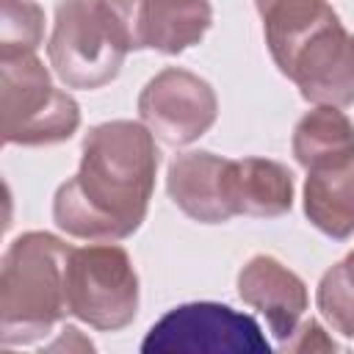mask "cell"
<instances>
[{"mask_svg":"<svg viewBox=\"0 0 354 354\" xmlns=\"http://www.w3.org/2000/svg\"><path fill=\"white\" fill-rule=\"evenodd\" d=\"M158 149L147 124L116 119L91 127L80 169L53 199L55 224L86 241H122L133 235L149 207Z\"/></svg>","mask_w":354,"mask_h":354,"instance_id":"obj_1","label":"cell"},{"mask_svg":"<svg viewBox=\"0 0 354 354\" xmlns=\"http://www.w3.org/2000/svg\"><path fill=\"white\" fill-rule=\"evenodd\" d=\"M279 72L315 105L354 102V33L326 0H254Z\"/></svg>","mask_w":354,"mask_h":354,"instance_id":"obj_2","label":"cell"},{"mask_svg":"<svg viewBox=\"0 0 354 354\" xmlns=\"http://www.w3.org/2000/svg\"><path fill=\"white\" fill-rule=\"evenodd\" d=\"M69 249L50 232H25L8 246L0 271L3 346L36 343L69 313L64 288Z\"/></svg>","mask_w":354,"mask_h":354,"instance_id":"obj_3","label":"cell"},{"mask_svg":"<svg viewBox=\"0 0 354 354\" xmlns=\"http://www.w3.org/2000/svg\"><path fill=\"white\" fill-rule=\"evenodd\" d=\"M0 116L3 141L22 147L58 144L80 124L77 102L53 86L33 53L0 58Z\"/></svg>","mask_w":354,"mask_h":354,"instance_id":"obj_4","label":"cell"},{"mask_svg":"<svg viewBox=\"0 0 354 354\" xmlns=\"http://www.w3.org/2000/svg\"><path fill=\"white\" fill-rule=\"evenodd\" d=\"M66 310L83 324L116 332L124 329L138 310V277L130 254L108 241L94 246H72L64 271Z\"/></svg>","mask_w":354,"mask_h":354,"instance_id":"obj_5","label":"cell"},{"mask_svg":"<svg viewBox=\"0 0 354 354\" xmlns=\"http://www.w3.org/2000/svg\"><path fill=\"white\" fill-rule=\"evenodd\" d=\"M47 55L66 86L100 88L119 75L127 44L102 0H61Z\"/></svg>","mask_w":354,"mask_h":354,"instance_id":"obj_6","label":"cell"},{"mask_svg":"<svg viewBox=\"0 0 354 354\" xmlns=\"http://www.w3.org/2000/svg\"><path fill=\"white\" fill-rule=\"evenodd\" d=\"M141 351L268 354L271 346L252 315L216 301H191L169 310L158 324H152L141 343Z\"/></svg>","mask_w":354,"mask_h":354,"instance_id":"obj_7","label":"cell"},{"mask_svg":"<svg viewBox=\"0 0 354 354\" xmlns=\"http://www.w3.org/2000/svg\"><path fill=\"white\" fill-rule=\"evenodd\" d=\"M138 113L152 136L171 147H183L210 130L218 102L207 80L188 69L166 66L144 86Z\"/></svg>","mask_w":354,"mask_h":354,"instance_id":"obj_8","label":"cell"},{"mask_svg":"<svg viewBox=\"0 0 354 354\" xmlns=\"http://www.w3.org/2000/svg\"><path fill=\"white\" fill-rule=\"evenodd\" d=\"M166 188L174 205L194 221H230L232 216H243V158L183 152L169 163Z\"/></svg>","mask_w":354,"mask_h":354,"instance_id":"obj_9","label":"cell"},{"mask_svg":"<svg viewBox=\"0 0 354 354\" xmlns=\"http://www.w3.org/2000/svg\"><path fill=\"white\" fill-rule=\"evenodd\" d=\"M127 50L183 53L213 22L207 0H102Z\"/></svg>","mask_w":354,"mask_h":354,"instance_id":"obj_10","label":"cell"},{"mask_svg":"<svg viewBox=\"0 0 354 354\" xmlns=\"http://www.w3.org/2000/svg\"><path fill=\"white\" fill-rule=\"evenodd\" d=\"M238 296L266 315L279 343H288L307 310L304 282L271 254H254L238 274Z\"/></svg>","mask_w":354,"mask_h":354,"instance_id":"obj_11","label":"cell"},{"mask_svg":"<svg viewBox=\"0 0 354 354\" xmlns=\"http://www.w3.org/2000/svg\"><path fill=\"white\" fill-rule=\"evenodd\" d=\"M293 155L307 171L340 166L354 158V124L337 105H318L293 130Z\"/></svg>","mask_w":354,"mask_h":354,"instance_id":"obj_12","label":"cell"},{"mask_svg":"<svg viewBox=\"0 0 354 354\" xmlns=\"http://www.w3.org/2000/svg\"><path fill=\"white\" fill-rule=\"evenodd\" d=\"M304 185V213L329 238H348L354 232V158L321 169L307 171Z\"/></svg>","mask_w":354,"mask_h":354,"instance_id":"obj_13","label":"cell"},{"mask_svg":"<svg viewBox=\"0 0 354 354\" xmlns=\"http://www.w3.org/2000/svg\"><path fill=\"white\" fill-rule=\"evenodd\" d=\"M318 310L335 332L354 337V249L324 274L318 285Z\"/></svg>","mask_w":354,"mask_h":354,"instance_id":"obj_14","label":"cell"},{"mask_svg":"<svg viewBox=\"0 0 354 354\" xmlns=\"http://www.w3.org/2000/svg\"><path fill=\"white\" fill-rule=\"evenodd\" d=\"M44 36V11L33 0H3L0 58L30 55Z\"/></svg>","mask_w":354,"mask_h":354,"instance_id":"obj_15","label":"cell"},{"mask_svg":"<svg viewBox=\"0 0 354 354\" xmlns=\"http://www.w3.org/2000/svg\"><path fill=\"white\" fill-rule=\"evenodd\" d=\"M296 340L290 337L282 348H290V351H335V343L324 335V329L315 324V321H307L301 329H296Z\"/></svg>","mask_w":354,"mask_h":354,"instance_id":"obj_16","label":"cell"}]
</instances>
